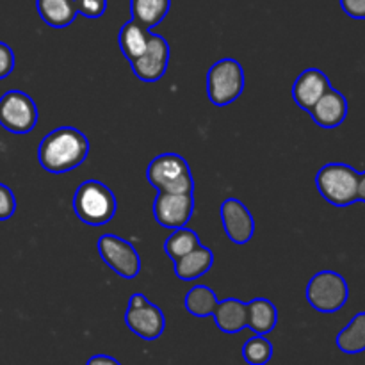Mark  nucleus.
Returning a JSON list of instances; mask_svg holds the SVG:
<instances>
[{"label": "nucleus", "instance_id": "18", "mask_svg": "<svg viewBox=\"0 0 365 365\" xmlns=\"http://www.w3.org/2000/svg\"><path fill=\"white\" fill-rule=\"evenodd\" d=\"M39 18L52 29H64L77 18L75 0H36Z\"/></svg>", "mask_w": 365, "mask_h": 365}, {"label": "nucleus", "instance_id": "3", "mask_svg": "<svg viewBox=\"0 0 365 365\" xmlns=\"http://www.w3.org/2000/svg\"><path fill=\"white\" fill-rule=\"evenodd\" d=\"M360 173L344 163L324 164L316 175V187L328 203L348 207L359 202Z\"/></svg>", "mask_w": 365, "mask_h": 365}, {"label": "nucleus", "instance_id": "8", "mask_svg": "<svg viewBox=\"0 0 365 365\" xmlns=\"http://www.w3.org/2000/svg\"><path fill=\"white\" fill-rule=\"evenodd\" d=\"M98 253L103 262L121 278L132 280L141 271V257L127 239L116 234H103L98 239Z\"/></svg>", "mask_w": 365, "mask_h": 365}, {"label": "nucleus", "instance_id": "23", "mask_svg": "<svg viewBox=\"0 0 365 365\" xmlns=\"http://www.w3.org/2000/svg\"><path fill=\"white\" fill-rule=\"evenodd\" d=\"M200 245H202V241H200V235L195 230L187 227L175 228L173 234L164 241V253L175 262V260L182 259L189 252L198 248Z\"/></svg>", "mask_w": 365, "mask_h": 365}, {"label": "nucleus", "instance_id": "27", "mask_svg": "<svg viewBox=\"0 0 365 365\" xmlns=\"http://www.w3.org/2000/svg\"><path fill=\"white\" fill-rule=\"evenodd\" d=\"M14 52L7 43L0 41V81L9 77L14 70Z\"/></svg>", "mask_w": 365, "mask_h": 365}, {"label": "nucleus", "instance_id": "28", "mask_svg": "<svg viewBox=\"0 0 365 365\" xmlns=\"http://www.w3.org/2000/svg\"><path fill=\"white\" fill-rule=\"evenodd\" d=\"M341 7L348 16L365 20V0H341Z\"/></svg>", "mask_w": 365, "mask_h": 365}, {"label": "nucleus", "instance_id": "4", "mask_svg": "<svg viewBox=\"0 0 365 365\" xmlns=\"http://www.w3.org/2000/svg\"><path fill=\"white\" fill-rule=\"evenodd\" d=\"M146 180L157 191L195 192V177L189 163L178 153H160L150 160Z\"/></svg>", "mask_w": 365, "mask_h": 365}, {"label": "nucleus", "instance_id": "11", "mask_svg": "<svg viewBox=\"0 0 365 365\" xmlns=\"http://www.w3.org/2000/svg\"><path fill=\"white\" fill-rule=\"evenodd\" d=\"M220 217L225 234L234 245H248L255 234V220L248 207L237 198H227L220 205Z\"/></svg>", "mask_w": 365, "mask_h": 365}, {"label": "nucleus", "instance_id": "16", "mask_svg": "<svg viewBox=\"0 0 365 365\" xmlns=\"http://www.w3.org/2000/svg\"><path fill=\"white\" fill-rule=\"evenodd\" d=\"M173 264L175 274H177L178 280L192 282L196 278L203 277L205 273H209L210 267L214 266V253L210 248L200 245L198 248L189 252L182 259L175 260Z\"/></svg>", "mask_w": 365, "mask_h": 365}, {"label": "nucleus", "instance_id": "22", "mask_svg": "<svg viewBox=\"0 0 365 365\" xmlns=\"http://www.w3.org/2000/svg\"><path fill=\"white\" fill-rule=\"evenodd\" d=\"M185 310L195 317L212 316L217 307V296L209 285H195L187 291L184 299Z\"/></svg>", "mask_w": 365, "mask_h": 365}, {"label": "nucleus", "instance_id": "30", "mask_svg": "<svg viewBox=\"0 0 365 365\" xmlns=\"http://www.w3.org/2000/svg\"><path fill=\"white\" fill-rule=\"evenodd\" d=\"M148 303V298H146L143 292H134V294L130 296V299H128V307L127 309H138V307H143Z\"/></svg>", "mask_w": 365, "mask_h": 365}, {"label": "nucleus", "instance_id": "9", "mask_svg": "<svg viewBox=\"0 0 365 365\" xmlns=\"http://www.w3.org/2000/svg\"><path fill=\"white\" fill-rule=\"evenodd\" d=\"M153 217L163 228H182L195 212V192H164L153 200Z\"/></svg>", "mask_w": 365, "mask_h": 365}, {"label": "nucleus", "instance_id": "15", "mask_svg": "<svg viewBox=\"0 0 365 365\" xmlns=\"http://www.w3.org/2000/svg\"><path fill=\"white\" fill-rule=\"evenodd\" d=\"M216 327L223 334L234 335L248 328V312H246V303L237 298H227L223 302H217L216 310L212 314Z\"/></svg>", "mask_w": 365, "mask_h": 365}, {"label": "nucleus", "instance_id": "12", "mask_svg": "<svg viewBox=\"0 0 365 365\" xmlns=\"http://www.w3.org/2000/svg\"><path fill=\"white\" fill-rule=\"evenodd\" d=\"M125 323L128 330L138 335L143 341H157L164 334L166 328V317L160 307L148 302L146 305L138 309H127L125 312Z\"/></svg>", "mask_w": 365, "mask_h": 365}, {"label": "nucleus", "instance_id": "17", "mask_svg": "<svg viewBox=\"0 0 365 365\" xmlns=\"http://www.w3.org/2000/svg\"><path fill=\"white\" fill-rule=\"evenodd\" d=\"M248 328L255 335H267L277 328L278 310L273 302L266 298H253L246 303Z\"/></svg>", "mask_w": 365, "mask_h": 365}, {"label": "nucleus", "instance_id": "10", "mask_svg": "<svg viewBox=\"0 0 365 365\" xmlns=\"http://www.w3.org/2000/svg\"><path fill=\"white\" fill-rule=\"evenodd\" d=\"M170 43L160 34L150 31L148 45L143 56L130 61L132 71L143 82H157L164 77L170 64Z\"/></svg>", "mask_w": 365, "mask_h": 365}, {"label": "nucleus", "instance_id": "7", "mask_svg": "<svg viewBox=\"0 0 365 365\" xmlns=\"http://www.w3.org/2000/svg\"><path fill=\"white\" fill-rule=\"evenodd\" d=\"M38 106L27 93L11 89L0 96V125L13 134H29L38 125Z\"/></svg>", "mask_w": 365, "mask_h": 365}, {"label": "nucleus", "instance_id": "6", "mask_svg": "<svg viewBox=\"0 0 365 365\" xmlns=\"http://www.w3.org/2000/svg\"><path fill=\"white\" fill-rule=\"evenodd\" d=\"M305 298L310 303V307L317 312H339L348 303V282L342 274L335 273V271H319L307 284Z\"/></svg>", "mask_w": 365, "mask_h": 365}, {"label": "nucleus", "instance_id": "24", "mask_svg": "<svg viewBox=\"0 0 365 365\" xmlns=\"http://www.w3.org/2000/svg\"><path fill=\"white\" fill-rule=\"evenodd\" d=\"M273 344L266 335H253L242 346V359L248 365H266L273 359Z\"/></svg>", "mask_w": 365, "mask_h": 365}, {"label": "nucleus", "instance_id": "26", "mask_svg": "<svg viewBox=\"0 0 365 365\" xmlns=\"http://www.w3.org/2000/svg\"><path fill=\"white\" fill-rule=\"evenodd\" d=\"M16 212V198L14 192L0 182V221H6Z\"/></svg>", "mask_w": 365, "mask_h": 365}, {"label": "nucleus", "instance_id": "19", "mask_svg": "<svg viewBox=\"0 0 365 365\" xmlns=\"http://www.w3.org/2000/svg\"><path fill=\"white\" fill-rule=\"evenodd\" d=\"M148 36L150 29L135 21L134 18H130L120 29V32H118V45H120L121 53H123V57L128 63L145 53L146 45H148Z\"/></svg>", "mask_w": 365, "mask_h": 365}, {"label": "nucleus", "instance_id": "5", "mask_svg": "<svg viewBox=\"0 0 365 365\" xmlns=\"http://www.w3.org/2000/svg\"><path fill=\"white\" fill-rule=\"evenodd\" d=\"M207 96L216 107L234 103L242 95L246 86L245 70L237 59L225 57L216 61L207 71Z\"/></svg>", "mask_w": 365, "mask_h": 365}, {"label": "nucleus", "instance_id": "25", "mask_svg": "<svg viewBox=\"0 0 365 365\" xmlns=\"http://www.w3.org/2000/svg\"><path fill=\"white\" fill-rule=\"evenodd\" d=\"M75 6L78 14L89 20H96L107 11V0H75Z\"/></svg>", "mask_w": 365, "mask_h": 365}, {"label": "nucleus", "instance_id": "14", "mask_svg": "<svg viewBox=\"0 0 365 365\" xmlns=\"http://www.w3.org/2000/svg\"><path fill=\"white\" fill-rule=\"evenodd\" d=\"M309 114L321 128H337L348 116V100L339 89L330 88L317 100Z\"/></svg>", "mask_w": 365, "mask_h": 365}, {"label": "nucleus", "instance_id": "29", "mask_svg": "<svg viewBox=\"0 0 365 365\" xmlns=\"http://www.w3.org/2000/svg\"><path fill=\"white\" fill-rule=\"evenodd\" d=\"M86 365H121L114 356L109 355H93Z\"/></svg>", "mask_w": 365, "mask_h": 365}, {"label": "nucleus", "instance_id": "2", "mask_svg": "<svg viewBox=\"0 0 365 365\" xmlns=\"http://www.w3.org/2000/svg\"><path fill=\"white\" fill-rule=\"evenodd\" d=\"M73 210L75 216L88 227H103L116 216V196L103 182L91 178L75 189Z\"/></svg>", "mask_w": 365, "mask_h": 365}, {"label": "nucleus", "instance_id": "1", "mask_svg": "<svg viewBox=\"0 0 365 365\" xmlns=\"http://www.w3.org/2000/svg\"><path fill=\"white\" fill-rule=\"evenodd\" d=\"M89 155V139L75 127L50 130L38 146V160L48 173L63 175L81 166Z\"/></svg>", "mask_w": 365, "mask_h": 365}, {"label": "nucleus", "instance_id": "21", "mask_svg": "<svg viewBox=\"0 0 365 365\" xmlns=\"http://www.w3.org/2000/svg\"><path fill=\"white\" fill-rule=\"evenodd\" d=\"M171 9V0H130V13L146 29H155Z\"/></svg>", "mask_w": 365, "mask_h": 365}, {"label": "nucleus", "instance_id": "31", "mask_svg": "<svg viewBox=\"0 0 365 365\" xmlns=\"http://www.w3.org/2000/svg\"><path fill=\"white\" fill-rule=\"evenodd\" d=\"M359 202L365 203V171L360 173V180H359Z\"/></svg>", "mask_w": 365, "mask_h": 365}, {"label": "nucleus", "instance_id": "13", "mask_svg": "<svg viewBox=\"0 0 365 365\" xmlns=\"http://www.w3.org/2000/svg\"><path fill=\"white\" fill-rule=\"evenodd\" d=\"M330 88V78H328V75L324 71L317 70V68H307L305 71H302L298 75V78L292 84L291 95L296 106L302 107L303 110L309 113L316 106L317 100Z\"/></svg>", "mask_w": 365, "mask_h": 365}, {"label": "nucleus", "instance_id": "20", "mask_svg": "<svg viewBox=\"0 0 365 365\" xmlns=\"http://www.w3.org/2000/svg\"><path fill=\"white\" fill-rule=\"evenodd\" d=\"M335 344L346 355H359L365 351V312L353 316L348 327L339 331Z\"/></svg>", "mask_w": 365, "mask_h": 365}]
</instances>
